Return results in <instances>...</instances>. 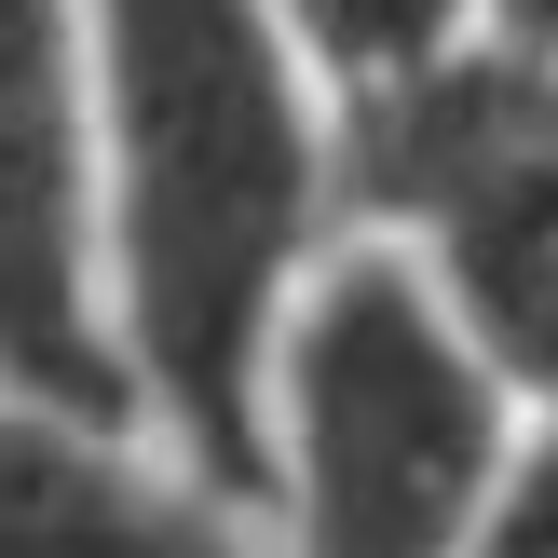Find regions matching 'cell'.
I'll list each match as a JSON object with an SVG mask.
<instances>
[{
	"label": "cell",
	"instance_id": "1",
	"mask_svg": "<svg viewBox=\"0 0 558 558\" xmlns=\"http://www.w3.org/2000/svg\"><path fill=\"white\" fill-rule=\"evenodd\" d=\"M82 123L123 409L259 518V368L327 245V96L259 0H82Z\"/></svg>",
	"mask_w": 558,
	"mask_h": 558
},
{
	"label": "cell",
	"instance_id": "2",
	"mask_svg": "<svg viewBox=\"0 0 558 558\" xmlns=\"http://www.w3.org/2000/svg\"><path fill=\"white\" fill-rule=\"evenodd\" d=\"M545 450V396H518L409 245L327 232L287 287L259 368V545L272 558H463L490 490Z\"/></svg>",
	"mask_w": 558,
	"mask_h": 558
},
{
	"label": "cell",
	"instance_id": "3",
	"mask_svg": "<svg viewBox=\"0 0 558 558\" xmlns=\"http://www.w3.org/2000/svg\"><path fill=\"white\" fill-rule=\"evenodd\" d=\"M0 396L136 423L96 314V123L82 0H0Z\"/></svg>",
	"mask_w": 558,
	"mask_h": 558
},
{
	"label": "cell",
	"instance_id": "4",
	"mask_svg": "<svg viewBox=\"0 0 558 558\" xmlns=\"http://www.w3.org/2000/svg\"><path fill=\"white\" fill-rule=\"evenodd\" d=\"M558 163V41L477 27V41L381 69L327 96V232L423 245L450 205H477L490 178Z\"/></svg>",
	"mask_w": 558,
	"mask_h": 558
},
{
	"label": "cell",
	"instance_id": "5",
	"mask_svg": "<svg viewBox=\"0 0 558 558\" xmlns=\"http://www.w3.org/2000/svg\"><path fill=\"white\" fill-rule=\"evenodd\" d=\"M0 558H272L259 518L150 450L136 423L0 396Z\"/></svg>",
	"mask_w": 558,
	"mask_h": 558
},
{
	"label": "cell",
	"instance_id": "6",
	"mask_svg": "<svg viewBox=\"0 0 558 558\" xmlns=\"http://www.w3.org/2000/svg\"><path fill=\"white\" fill-rule=\"evenodd\" d=\"M287 27V54L314 69V96L341 82H381V69H423V54L477 41V27H518V41H558L545 0H259Z\"/></svg>",
	"mask_w": 558,
	"mask_h": 558
},
{
	"label": "cell",
	"instance_id": "7",
	"mask_svg": "<svg viewBox=\"0 0 558 558\" xmlns=\"http://www.w3.org/2000/svg\"><path fill=\"white\" fill-rule=\"evenodd\" d=\"M463 558H558V463H545V450L490 490V518L463 532Z\"/></svg>",
	"mask_w": 558,
	"mask_h": 558
}]
</instances>
